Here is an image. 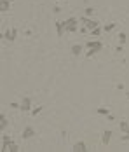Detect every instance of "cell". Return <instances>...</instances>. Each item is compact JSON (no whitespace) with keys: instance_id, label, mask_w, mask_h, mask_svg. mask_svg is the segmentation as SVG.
Segmentation results:
<instances>
[{"instance_id":"obj_17","label":"cell","mask_w":129,"mask_h":152,"mask_svg":"<svg viewBox=\"0 0 129 152\" xmlns=\"http://www.w3.org/2000/svg\"><path fill=\"white\" fill-rule=\"evenodd\" d=\"M42 110H44V107L40 105V107H35V109H31V112H30V114H31V116L35 117V116H38V114H40Z\"/></svg>"},{"instance_id":"obj_4","label":"cell","mask_w":129,"mask_h":152,"mask_svg":"<svg viewBox=\"0 0 129 152\" xmlns=\"http://www.w3.org/2000/svg\"><path fill=\"white\" fill-rule=\"evenodd\" d=\"M21 112H24V114H28V112H31V98L30 96H24L23 98V102H21Z\"/></svg>"},{"instance_id":"obj_7","label":"cell","mask_w":129,"mask_h":152,"mask_svg":"<svg viewBox=\"0 0 129 152\" xmlns=\"http://www.w3.org/2000/svg\"><path fill=\"white\" fill-rule=\"evenodd\" d=\"M87 145H86V142H75L73 144V152H87Z\"/></svg>"},{"instance_id":"obj_14","label":"cell","mask_w":129,"mask_h":152,"mask_svg":"<svg viewBox=\"0 0 129 152\" xmlns=\"http://www.w3.org/2000/svg\"><path fill=\"white\" fill-rule=\"evenodd\" d=\"M96 112H98L100 116H108V114H110V110H108L107 107H98V109H96Z\"/></svg>"},{"instance_id":"obj_1","label":"cell","mask_w":129,"mask_h":152,"mask_svg":"<svg viewBox=\"0 0 129 152\" xmlns=\"http://www.w3.org/2000/svg\"><path fill=\"white\" fill-rule=\"evenodd\" d=\"M80 21L84 23V26H86V30H89V32L100 26V21H96V19H91L89 16H82V18H80Z\"/></svg>"},{"instance_id":"obj_5","label":"cell","mask_w":129,"mask_h":152,"mask_svg":"<svg viewBox=\"0 0 129 152\" xmlns=\"http://www.w3.org/2000/svg\"><path fill=\"white\" fill-rule=\"evenodd\" d=\"M2 37H3V39H7L9 42H14V40H16V37H17V30H16V28L5 30V32L2 33Z\"/></svg>"},{"instance_id":"obj_20","label":"cell","mask_w":129,"mask_h":152,"mask_svg":"<svg viewBox=\"0 0 129 152\" xmlns=\"http://www.w3.org/2000/svg\"><path fill=\"white\" fill-rule=\"evenodd\" d=\"M126 40H128V35H126V33H119V42H121L122 46L126 44Z\"/></svg>"},{"instance_id":"obj_15","label":"cell","mask_w":129,"mask_h":152,"mask_svg":"<svg viewBox=\"0 0 129 152\" xmlns=\"http://www.w3.org/2000/svg\"><path fill=\"white\" fill-rule=\"evenodd\" d=\"M5 126H7V119H5V116L2 114V116H0V131H3Z\"/></svg>"},{"instance_id":"obj_16","label":"cell","mask_w":129,"mask_h":152,"mask_svg":"<svg viewBox=\"0 0 129 152\" xmlns=\"http://www.w3.org/2000/svg\"><path fill=\"white\" fill-rule=\"evenodd\" d=\"M115 26H117V23H108V25L103 26V30L105 32H112V30H115Z\"/></svg>"},{"instance_id":"obj_12","label":"cell","mask_w":129,"mask_h":152,"mask_svg":"<svg viewBox=\"0 0 129 152\" xmlns=\"http://www.w3.org/2000/svg\"><path fill=\"white\" fill-rule=\"evenodd\" d=\"M10 9V2L9 0H0V11L2 12H7Z\"/></svg>"},{"instance_id":"obj_8","label":"cell","mask_w":129,"mask_h":152,"mask_svg":"<svg viewBox=\"0 0 129 152\" xmlns=\"http://www.w3.org/2000/svg\"><path fill=\"white\" fill-rule=\"evenodd\" d=\"M33 135H35V130H33L31 126H26V128L23 130V135H21V137H23L24 140H30V138H31Z\"/></svg>"},{"instance_id":"obj_10","label":"cell","mask_w":129,"mask_h":152,"mask_svg":"<svg viewBox=\"0 0 129 152\" xmlns=\"http://www.w3.org/2000/svg\"><path fill=\"white\" fill-rule=\"evenodd\" d=\"M12 144V140H10V137H2V151H9V145Z\"/></svg>"},{"instance_id":"obj_23","label":"cell","mask_w":129,"mask_h":152,"mask_svg":"<svg viewBox=\"0 0 129 152\" xmlns=\"http://www.w3.org/2000/svg\"><path fill=\"white\" fill-rule=\"evenodd\" d=\"M115 51H117V53H122V51H124V47H122V44H119V46L115 47Z\"/></svg>"},{"instance_id":"obj_11","label":"cell","mask_w":129,"mask_h":152,"mask_svg":"<svg viewBox=\"0 0 129 152\" xmlns=\"http://www.w3.org/2000/svg\"><path fill=\"white\" fill-rule=\"evenodd\" d=\"M82 49H84V47H82L80 44H75V46H72V54H73V56H79V54H82Z\"/></svg>"},{"instance_id":"obj_25","label":"cell","mask_w":129,"mask_h":152,"mask_svg":"<svg viewBox=\"0 0 129 152\" xmlns=\"http://www.w3.org/2000/svg\"><path fill=\"white\" fill-rule=\"evenodd\" d=\"M126 96H128V100H129V93H126Z\"/></svg>"},{"instance_id":"obj_24","label":"cell","mask_w":129,"mask_h":152,"mask_svg":"<svg viewBox=\"0 0 129 152\" xmlns=\"http://www.w3.org/2000/svg\"><path fill=\"white\" fill-rule=\"evenodd\" d=\"M122 140H124V142H129V133H124V137H122Z\"/></svg>"},{"instance_id":"obj_13","label":"cell","mask_w":129,"mask_h":152,"mask_svg":"<svg viewBox=\"0 0 129 152\" xmlns=\"http://www.w3.org/2000/svg\"><path fill=\"white\" fill-rule=\"evenodd\" d=\"M119 128H121V131H122V133H129V124H128V121H121Z\"/></svg>"},{"instance_id":"obj_6","label":"cell","mask_w":129,"mask_h":152,"mask_svg":"<svg viewBox=\"0 0 129 152\" xmlns=\"http://www.w3.org/2000/svg\"><path fill=\"white\" fill-rule=\"evenodd\" d=\"M65 32H66V21H56V33H58V37H63Z\"/></svg>"},{"instance_id":"obj_2","label":"cell","mask_w":129,"mask_h":152,"mask_svg":"<svg viewBox=\"0 0 129 152\" xmlns=\"http://www.w3.org/2000/svg\"><path fill=\"white\" fill-rule=\"evenodd\" d=\"M77 18H68L66 19V32L68 33H75L77 32Z\"/></svg>"},{"instance_id":"obj_9","label":"cell","mask_w":129,"mask_h":152,"mask_svg":"<svg viewBox=\"0 0 129 152\" xmlns=\"http://www.w3.org/2000/svg\"><path fill=\"white\" fill-rule=\"evenodd\" d=\"M110 140H112V131H110V130L103 131V135H101V144H103V145H108Z\"/></svg>"},{"instance_id":"obj_3","label":"cell","mask_w":129,"mask_h":152,"mask_svg":"<svg viewBox=\"0 0 129 152\" xmlns=\"http://www.w3.org/2000/svg\"><path fill=\"white\" fill-rule=\"evenodd\" d=\"M86 47H87V49H94L96 53H100V51L103 49V42H101V40H87Z\"/></svg>"},{"instance_id":"obj_21","label":"cell","mask_w":129,"mask_h":152,"mask_svg":"<svg viewBox=\"0 0 129 152\" xmlns=\"http://www.w3.org/2000/svg\"><path fill=\"white\" fill-rule=\"evenodd\" d=\"M93 12H94V9H93V7H86V9H84V14H86V16H89V18H91V14H93Z\"/></svg>"},{"instance_id":"obj_18","label":"cell","mask_w":129,"mask_h":152,"mask_svg":"<svg viewBox=\"0 0 129 152\" xmlns=\"http://www.w3.org/2000/svg\"><path fill=\"white\" fill-rule=\"evenodd\" d=\"M19 151V145H17V144H14V142H12V144H10V145H9V152H17Z\"/></svg>"},{"instance_id":"obj_22","label":"cell","mask_w":129,"mask_h":152,"mask_svg":"<svg viewBox=\"0 0 129 152\" xmlns=\"http://www.w3.org/2000/svg\"><path fill=\"white\" fill-rule=\"evenodd\" d=\"M94 54H96L94 49H87V51H86V56H87V58H91V56H94Z\"/></svg>"},{"instance_id":"obj_19","label":"cell","mask_w":129,"mask_h":152,"mask_svg":"<svg viewBox=\"0 0 129 152\" xmlns=\"http://www.w3.org/2000/svg\"><path fill=\"white\" fill-rule=\"evenodd\" d=\"M91 35H93V37H98V35H101V26H98V28L91 30Z\"/></svg>"}]
</instances>
